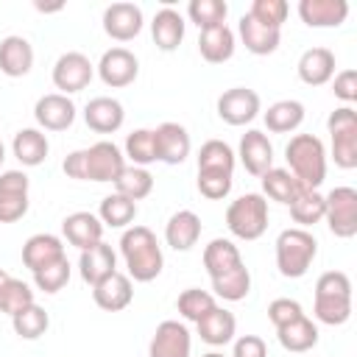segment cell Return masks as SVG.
Masks as SVG:
<instances>
[{
	"instance_id": "e0dca14e",
	"label": "cell",
	"mask_w": 357,
	"mask_h": 357,
	"mask_svg": "<svg viewBox=\"0 0 357 357\" xmlns=\"http://www.w3.org/2000/svg\"><path fill=\"white\" fill-rule=\"evenodd\" d=\"M92 298L100 310L106 312H120L131 304L134 298V287H131V279L120 271L109 273L106 279H100L98 284H92Z\"/></svg>"
},
{
	"instance_id": "7402d4cb",
	"label": "cell",
	"mask_w": 357,
	"mask_h": 357,
	"mask_svg": "<svg viewBox=\"0 0 357 357\" xmlns=\"http://www.w3.org/2000/svg\"><path fill=\"white\" fill-rule=\"evenodd\" d=\"M84 120H86V126H89L92 131H98V134H114V131L123 126L126 112H123V103H120V100L100 95V98H92V100L86 103Z\"/></svg>"
},
{
	"instance_id": "11a10c76",
	"label": "cell",
	"mask_w": 357,
	"mask_h": 357,
	"mask_svg": "<svg viewBox=\"0 0 357 357\" xmlns=\"http://www.w3.org/2000/svg\"><path fill=\"white\" fill-rule=\"evenodd\" d=\"M3 159H6V148H3V142H0V165H3Z\"/></svg>"
},
{
	"instance_id": "83f0119b",
	"label": "cell",
	"mask_w": 357,
	"mask_h": 357,
	"mask_svg": "<svg viewBox=\"0 0 357 357\" xmlns=\"http://www.w3.org/2000/svg\"><path fill=\"white\" fill-rule=\"evenodd\" d=\"M61 257H67V254H64V245L56 234H33L22 245V262L31 271H39V268H45Z\"/></svg>"
},
{
	"instance_id": "277c9868",
	"label": "cell",
	"mask_w": 357,
	"mask_h": 357,
	"mask_svg": "<svg viewBox=\"0 0 357 357\" xmlns=\"http://www.w3.org/2000/svg\"><path fill=\"white\" fill-rule=\"evenodd\" d=\"M315 318L329 326H340L351 318V279L343 271H326L315 282Z\"/></svg>"
},
{
	"instance_id": "ab89813d",
	"label": "cell",
	"mask_w": 357,
	"mask_h": 357,
	"mask_svg": "<svg viewBox=\"0 0 357 357\" xmlns=\"http://www.w3.org/2000/svg\"><path fill=\"white\" fill-rule=\"evenodd\" d=\"M11 324H14V332H17L22 340H36V337H42V335L47 332L50 318H47V312L33 301V304H28L25 310H20L17 315H11Z\"/></svg>"
},
{
	"instance_id": "d6a6232c",
	"label": "cell",
	"mask_w": 357,
	"mask_h": 357,
	"mask_svg": "<svg viewBox=\"0 0 357 357\" xmlns=\"http://www.w3.org/2000/svg\"><path fill=\"white\" fill-rule=\"evenodd\" d=\"M237 265H243V257H240V248L231 240L215 237L204 248V268H206L209 279H215V276H220V273H226V271H231Z\"/></svg>"
},
{
	"instance_id": "681fc988",
	"label": "cell",
	"mask_w": 357,
	"mask_h": 357,
	"mask_svg": "<svg viewBox=\"0 0 357 357\" xmlns=\"http://www.w3.org/2000/svg\"><path fill=\"white\" fill-rule=\"evenodd\" d=\"M301 315H304V310H301V304L296 298H273L268 304V318H271V324L276 329L290 324V321H296V318H301Z\"/></svg>"
},
{
	"instance_id": "7dc6e473",
	"label": "cell",
	"mask_w": 357,
	"mask_h": 357,
	"mask_svg": "<svg viewBox=\"0 0 357 357\" xmlns=\"http://www.w3.org/2000/svg\"><path fill=\"white\" fill-rule=\"evenodd\" d=\"M248 14H251L257 22L282 31V22L287 20V3H284V0H254L251 8H248Z\"/></svg>"
},
{
	"instance_id": "9c48e42d",
	"label": "cell",
	"mask_w": 357,
	"mask_h": 357,
	"mask_svg": "<svg viewBox=\"0 0 357 357\" xmlns=\"http://www.w3.org/2000/svg\"><path fill=\"white\" fill-rule=\"evenodd\" d=\"M92 75H95L92 61L84 53H78V50L61 53L56 59V64H53V84H56V89H61V95L86 89V84L92 81Z\"/></svg>"
},
{
	"instance_id": "7c38bea8",
	"label": "cell",
	"mask_w": 357,
	"mask_h": 357,
	"mask_svg": "<svg viewBox=\"0 0 357 357\" xmlns=\"http://www.w3.org/2000/svg\"><path fill=\"white\" fill-rule=\"evenodd\" d=\"M139 73V61L131 50L126 47H109L100 61H98V75L106 86L112 89H120V86H128Z\"/></svg>"
},
{
	"instance_id": "d590c367",
	"label": "cell",
	"mask_w": 357,
	"mask_h": 357,
	"mask_svg": "<svg viewBox=\"0 0 357 357\" xmlns=\"http://www.w3.org/2000/svg\"><path fill=\"white\" fill-rule=\"evenodd\" d=\"M212 290L223 301H243L248 296V290H251V273H248V268L245 265H237V268L215 276L212 279Z\"/></svg>"
},
{
	"instance_id": "60d3db41",
	"label": "cell",
	"mask_w": 357,
	"mask_h": 357,
	"mask_svg": "<svg viewBox=\"0 0 357 357\" xmlns=\"http://www.w3.org/2000/svg\"><path fill=\"white\" fill-rule=\"evenodd\" d=\"M290 215L298 223V229H307L318 220H324V195L318 190H301L296 201L290 204Z\"/></svg>"
},
{
	"instance_id": "4316f807",
	"label": "cell",
	"mask_w": 357,
	"mask_h": 357,
	"mask_svg": "<svg viewBox=\"0 0 357 357\" xmlns=\"http://www.w3.org/2000/svg\"><path fill=\"white\" fill-rule=\"evenodd\" d=\"M151 36H153L159 50H165V53L176 50L181 45V39H184V17L170 6L159 8L153 22H151Z\"/></svg>"
},
{
	"instance_id": "bcb514c9",
	"label": "cell",
	"mask_w": 357,
	"mask_h": 357,
	"mask_svg": "<svg viewBox=\"0 0 357 357\" xmlns=\"http://www.w3.org/2000/svg\"><path fill=\"white\" fill-rule=\"evenodd\" d=\"M67 282H70V262H67V257L39 268V271H33V284L42 293H59Z\"/></svg>"
},
{
	"instance_id": "484cf974",
	"label": "cell",
	"mask_w": 357,
	"mask_h": 357,
	"mask_svg": "<svg viewBox=\"0 0 357 357\" xmlns=\"http://www.w3.org/2000/svg\"><path fill=\"white\" fill-rule=\"evenodd\" d=\"M201 237V218L192 209H178L165 226V240L176 251H190Z\"/></svg>"
},
{
	"instance_id": "8d00e7d4",
	"label": "cell",
	"mask_w": 357,
	"mask_h": 357,
	"mask_svg": "<svg viewBox=\"0 0 357 357\" xmlns=\"http://www.w3.org/2000/svg\"><path fill=\"white\" fill-rule=\"evenodd\" d=\"M114 190L120 192V195H126L128 201H142L145 195H151V190H153V176L145 170V167H137V165H126L123 167V173L117 176V181H114Z\"/></svg>"
},
{
	"instance_id": "5bb4252c",
	"label": "cell",
	"mask_w": 357,
	"mask_h": 357,
	"mask_svg": "<svg viewBox=\"0 0 357 357\" xmlns=\"http://www.w3.org/2000/svg\"><path fill=\"white\" fill-rule=\"evenodd\" d=\"M33 117L47 131H64L75 120V103L67 95H61V92H50V95H42L36 100Z\"/></svg>"
},
{
	"instance_id": "2e32d148",
	"label": "cell",
	"mask_w": 357,
	"mask_h": 357,
	"mask_svg": "<svg viewBox=\"0 0 357 357\" xmlns=\"http://www.w3.org/2000/svg\"><path fill=\"white\" fill-rule=\"evenodd\" d=\"M156 159L165 165H181L190 156V134L178 123H162L153 128Z\"/></svg>"
},
{
	"instance_id": "603a6c76",
	"label": "cell",
	"mask_w": 357,
	"mask_h": 357,
	"mask_svg": "<svg viewBox=\"0 0 357 357\" xmlns=\"http://www.w3.org/2000/svg\"><path fill=\"white\" fill-rule=\"evenodd\" d=\"M61 231H64V237H67L70 245H75L78 251H84V248L100 243V237H103V223H100V218L92 215V212H73V215H67V218L61 220Z\"/></svg>"
},
{
	"instance_id": "cb8c5ba5",
	"label": "cell",
	"mask_w": 357,
	"mask_h": 357,
	"mask_svg": "<svg viewBox=\"0 0 357 357\" xmlns=\"http://www.w3.org/2000/svg\"><path fill=\"white\" fill-rule=\"evenodd\" d=\"M237 28H240V39H243L245 50L254 53V56H268V53H273V50L279 47V42H282V31H279V28L262 25V22H257L251 14H243Z\"/></svg>"
},
{
	"instance_id": "8fae6325",
	"label": "cell",
	"mask_w": 357,
	"mask_h": 357,
	"mask_svg": "<svg viewBox=\"0 0 357 357\" xmlns=\"http://www.w3.org/2000/svg\"><path fill=\"white\" fill-rule=\"evenodd\" d=\"M259 114V95L248 86H231L218 98V117L229 126H245Z\"/></svg>"
},
{
	"instance_id": "4fadbf2b",
	"label": "cell",
	"mask_w": 357,
	"mask_h": 357,
	"mask_svg": "<svg viewBox=\"0 0 357 357\" xmlns=\"http://www.w3.org/2000/svg\"><path fill=\"white\" fill-rule=\"evenodd\" d=\"M192 337L190 329L178 321H162L151 337L148 357H190Z\"/></svg>"
},
{
	"instance_id": "f907efd6",
	"label": "cell",
	"mask_w": 357,
	"mask_h": 357,
	"mask_svg": "<svg viewBox=\"0 0 357 357\" xmlns=\"http://www.w3.org/2000/svg\"><path fill=\"white\" fill-rule=\"evenodd\" d=\"M332 92L335 98L346 100V103H354L357 100V70H340L335 75V84H332Z\"/></svg>"
},
{
	"instance_id": "1f68e13d",
	"label": "cell",
	"mask_w": 357,
	"mask_h": 357,
	"mask_svg": "<svg viewBox=\"0 0 357 357\" xmlns=\"http://www.w3.org/2000/svg\"><path fill=\"white\" fill-rule=\"evenodd\" d=\"M11 151H14V156H17L25 167H36V165H42V162L47 159L50 145H47V137H45L39 128H20V131L14 134Z\"/></svg>"
},
{
	"instance_id": "44dd1931",
	"label": "cell",
	"mask_w": 357,
	"mask_h": 357,
	"mask_svg": "<svg viewBox=\"0 0 357 357\" xmlns=\"http://www.w3.org/2000/svg\"><path fill=\"white\" fill-rule=\"evenodd\" d=\"M298 17L310 28H337L349 17L346 0H301Z\"/></svg>"
},
{
	"instance_id": "ac0fdd59",
	"label": "cell",
	"mask_w": 357,
	"mask_h": 357,
	"mask_svg": "<svg viewBox=\"0 0 357 357\" xmlns=\"http://www.w3.org/2000/svg\"><path fill=\"white\" fill-rule=\"evenodd\" d=\"M240 162L251 176H265L273 167V145H271V139L257 128L245 131L240 137Z\"/></svg>"
},
{
	"instance_id": "816d5d0a",
	"label": "cell",
	"mask_w": 357,
	"mask_h": 357,
	"mask_svg": "<svg viewBox=\"0 0 357 357\" xmlns=\"http://www.w3.org/2000/svg\"><path fill=\"white\" fill-rule=\"evenodd\" d=\"M231 357H268V346L259 335H243L234 340Z\"/></svg>"
},
{
	"instance_id": "f5cc1de1",
	"label": "cell",
	"mask_w": 357,
	"mask_h": 357,
	"mask_svg": "<svg viewBox=\"0 0 357 357\" xmlns=\"http://www.w3.org/2000/svg\"><path fill=\"white\" fill-rule=\"evenodd\" d=\"M6 279H8V273H6L3 268H0V287H3V282H6Z\"/></svg>"
},
{
	"instance_id": "ffe728a7",
	"label": "cell",
	"mask_w": 357,
	"mask_h": 357,
	"mask_svg": "<svg viewBox=\"0 0 357 357\" xmlns=\"http://www.w3.org/2000/svg\"><path fill=\"white\" fill-rule=\"evenodd\" d=\"M33 67V47L25 36H6L0 42V73L8 78H22Z\"/></svg>"
},
{
	"instance_id": "f1b7e54d",
	"label": "cell",
	"mask_w": 357,
	"mask_h": 357,
	"mask_svg": "<svg viewBox=\"0 0 357 357\" xmlns=\"http://www.w3.org/2000/svg\"><path fill=\"white\" fill-rule=\"evenodd\" d=\"M198 50L209 64H223L234 56V33L229 25L204 28L198 36Z\"/></svg>"
},
{
	"instance_id": "3957f363",
	"label": "cell",
	"mask_w": 357,
	"mask_h": 357,
	"mask_svg": "<svg viewBox=\"0 0 357 357\" xmlns=\"http://www.w3.org/2000/svg\"><path fill=\"white\" fill-rule=\"evenodd\" d=\"M284 159L290 165V173L298 178L304 190H318L326 178V148L315 134H296L287 148Z\"/></svg>"
},
{
	"instance_id": "f35d334b",
	"label": "cell",
	"mask_w": 357,
	"mask_h": 357,
	"mask_svg": "<svg viewBox=\"0 0 357 357\" xmlns=\"http://www.w3.org/2000/svg\"><path fill=\"white\" fill-rule=\"evenodd\" d=\"M198 170L234 173V151L223 139H206L198 151Z\"/></svg>"
},
{
	"instance_id": "52a82bcc",
	"label": "cell",
	"mask_w": 357,
	"mask_h": 357,
	"mask_svg": "<svg viewBox=\"0 0 357 357\" xmlns=\"http://www.w3.org/2000/svg\"><path fill=\"white\" fill-rule=\"evenodd\" d=\"M326 128L332 134V159L343 170L357 167V112L351 106H340L329 114Z\"/></svg>"
},
{
	"instance_id": "c3c4849f",
	"label": "cell",
	"mask_w": 357,
	"mask_h": 357,
	"mask_svg": "<svg viewBox=\"0 0 357 357\" xmlns=\"http://www.w3.org/2000/svg\"><path fill=\"white\" fill-rule=\"evenodd\" d=\"M198 192L209 201H220L231 192V173H212L198 170Z\"/></svg>"
},
{
	"instance_id": "5b68a950",
	"label": "cell",
	"mask_w": 357,
	"mask_h": 357,
	"mask_svg": "<svg viewBox=\"0 0 357 357\" xmlns=\"http://www.w3.org/2000/svg\"><path fill=\"white\" fill-rule=\"evenodd\" d=\"M315 254H318V240L307 229H284L276 237V268L287 279L304 276Z\"/></svg>"
},
{
	"instance_id": "6da1fadb",
	"label": "cell",
	"mask_w": 357,
	"mask_h": 357,
	"mask_svg": "<svg viewBox=\"0 0 357 357\" xmlns=\"http://www.w3.org/2000/svg\"><path fill=\"white\" fill-rule=\"evenodd\" d=\"M64 173L70 178H81V181H117V176L126 167V156L120 153V148L114 142H95L89 148L73 151L64 159Z\"/></svg>"
},
{
	"instance_id": "8992f818",
	"label": "cell",
	"mask_w": 357,
	"mask_h": 357,
	"mask_svg": "<svg viewBox=\"0 0 357 357\" xmlns=\"http://www.w3.org/2000/svg\"><path fill=\"white\" fill-rule=\"evenodd\" d=\"M226 226L240 240H257L268 229V201L259 192H245L226 209Z\"/></svg>"
},
{
	"instance_id": "db71d44e",
	"label": "cell",
	"mask_w": 357,
	"mask_h": 357,
	"mask_svg": "<svg viewBox=\"0 0 357 357\" xmlns=\"http://www.w3.org/2000/svg\"><path fill=\"white\" fill-rule=\"evenodd\" d=\"M204 357H226V354H220V351H209V354H204Z\"/></svg>"
},
{
	"instance_id": "f6af8a7d",
	"label": "cell",
	"mask_w": 357,
	"mask_h": 357,
	"mask_svg": "<svg viewBox=\"0 0 357 357\" xmlns=\"http://www.w3.org/2000/svg\"><path fill=\"white\" fill-rule=\"evenodd\" d=\"M28 304H33V290L22 282V279H14L8 276L0 287V312L6 315H17L20 310H25Z\"/></svg>"
},
{
	"instance_id": "74e56055",
	"label": "cell",
	"mask_w": 357,
	"mask_h": 357,
	"mask_svg": "<svg viewBox=\"0 0 357 357\" xmlns=\"http://www.w3.org/2000/svg\"><path fill=\"white\" fill-rule=\"evenodd\" d=\"M98 218L103 226H112V229H123L128 226L134 218H137V204L128 201L126 195L120 192H112L100 201V209H98Z\"/></svg>"
},
{
	"instance_id": "7bdbcfd3",
	"label": "cell",
	"mask_w": 357,
	"mask_h": 357,
	"mask_svg": "<svg viewBox=\"0 0 357 357\" xmlns=\"http://www.w3.org/2000/svg\"><path fill=\"white\" fill-rule=\"evenodd\" d=\"M187 14H190V20L204 31V28L226 25L229 6H226V0H190Z\"/></svg>"
},
{
	"instance_id": "ba28073f",
	"label": "cell",
	"mask_w": 357,
	"mask_h": 357,
	"mask_svg": "<svg viewBox=\"0 0 357 357\" xmlns=\"http://www.w3.org/2000/svg\"><path fill=\"white\" fill-rule=\"evenodd\" d=\"M324 220L335 237H354L357 234V190L354 187H335L324 195Z\"/></svg>"
},
{
	"instance_id": "d6986e66",
	"label": "cell",
	"mask_w": 357,
	"mask_h": 357,
	"mask_svg": "<svg viewBox=\"0 0 357 357\" xmlns=\"http://www.w3.org/2000/svg\"><path fill=\"white\" fill-rule=\"evenodd\" d=\"M78 271H81V279L86 284H98L100 279H106L109 273L117 271V254H114V248L109 243H103V240L95 243V245H89V248H84L81 257H78Z\"/></svg>"
},
{
	"instance_id": "d4e9b609",
	"label": "cell",
	"mask_w": 357,
	"mask_h": 357,
	"mask_svg": "<svg viewBox=\"0 0 357 357\" xmlns=\"http://www.w3.org/2000/svg\"><path fill=\"white\" fill-rule=\"evenodd\" d=\"M335 75V53L329 47H310L298 59V78L310 86H324Z\"/></svg>"
},
{
	"instance_id": "4dcf8cb0",
	"label": "cell",
	"mask_w": 357,
	"mask_h": 357,
	"mask_svg": "<svg viewBox=\"0 0 357 357\" xmlns=\"http://www.w3.org/2000/svg\"><path fill=\"white\" fill-rule=\"evenodd\" d=\"M276 337H279V343H282L284 351L301 354V351H310V349L318 343V326H315L307 315H301V318H296V321L279 326V329H276Z\"/></svg>"
},
{
	"instance_id": "ee69618b",
	"label": "cell",
	"mask_w": 357,
	"mask_h": 357,
	"mask_svg": "<svg viewBox=\"0 0 357 357\" xmlns=\"http://www.w3.org/2000/svg\"><path fill=\"white\" fill-rule=\"evenodd\" d=\"M126 156L137 165V167H145L151 162H156V139H153V131L151 128H137L126 137Z\"/></svg>"
},
{
	"instance_id": "e575fe53",
	"label": "cell",
	"mask_w": 357,
	"mask_h": 357,
	"mask_svg": "<svg viewBox=\"0 0 357 357\" xmlns=\"http://www.w3.org/2000/svg\"><path fill=\"white\" fill-rule=\"evenodd\" d=\"M301 123H304V106L298 100H276L265 112V126L273 134L296 131Z\"/></svg>"
},
{
	"instance_id": "30bf717a",
	"label": "cell",
	"mask_w": 357,
	"mask_h": 357,
	"mask_svg": "<svg viewBox=\"0 0 357 357\" xmlns=\"http://www.w3.org/2000/svg\"><path fill=\"white\" fill-rule=\"evenodd\" d=\"M28 212V176L6 170L0 176V223H17Z\"/></svg>"
},
{
	"instance_id": "b9f144b4",
	"label": "cell",
	"mask_w": 357,
	"mask_h": 357,
	"mask_svg": "<svg viewBox=\"0 0 357 357\" xmlns=\"http://www.w3.org/2000/svg\"><path fill=\"white\" fill-rule=\"evenodd\" d=\"M218 304H215V296L212 293H206V290H201V287H187L181 296H178V301H176V310L181 312V318H187V321H192V324H198L209 310H215Z\"/></svg>"
},
{
	"instance_id": "9a60e30c",
	"label": "cell",
	"mask_w": 357,
	"mask_h": 357,
	"mask_svg": "<svg viewBox=\"0 0 357 357\" xmlns=\"http://www.w3.org/2000/svg\"><path fill=\"white\" fill-rule=\"evenodd\" d=\"M103 31L117 42L134 39L142 31V8L134 3H112L103 11Z\"/></svg>"
},
{
	"instance_id": "7a4b0ae2",
	"label": "cell",
	"mask_w": 357,
	"mask_h": 357,
	"mask_svg": "<svg viewBox=\"0 0 357 357\" xmlns=\"http://www.w3.org/2000/svg\"><path fill=\"white\" fill-rule=\"evenodd\" d=\"M120 254L126 259L128 279H134V282H153L165 268L162 245L148 226L126 229L120 237Z\"/></svg>"
},
{
	"instance_id": "f546056e",
	"label": "cell",
	"mask_w": 357,
	"mask_h": 357,
	"mask_svg": "<svg viewBox=\"0 0 357 357\" xmlns=\"http://www.w3.org/2000/svg\"><path fill=\"white\" fill-rule=\"evenodd\" d=\"M195 326H198V335H201L204 343H209V346H226V343L234 337L237 318H234L229 310L215 307V310H209Z\"/></svg>"
},
{
	"instance_id": "836d02e7",
	"label": "cell",
	"mask_w": 357,
	"mask_h": 357,
	"mask_svg": "<svg viewBox=\"0 0 357 357\" xmlns=\"http://www.w3.org/2000/svg\"><path fill=\"white\" fill-rule=\"evenodd\" d=\"M262 178V192L271 198V201H279V204H293L296 201V195L304 190L301 184H298V178L290 173V170H284V167H271L265 176H259Z\"/></svg>"
}]
</instances>
